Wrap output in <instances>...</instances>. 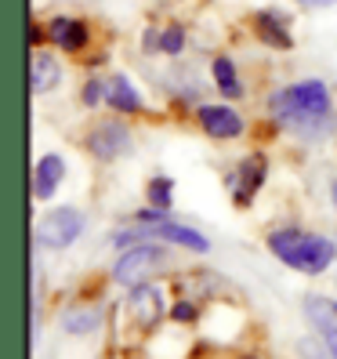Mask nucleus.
<instances>
[{"instance_id": "nucleus-1", "label": "nucleus", "mask_w": 337, "mask_h": 359, "mask_svg": "<svg viewBox=\"0 0 337 359\" xmlns=\"http://www.w3.org/2000/svg\"><path fill=\"white\" fill-rule=\"evenodd\" d=\"M272 116L280 128H287L290 135H298L305 142H323L326 135H333V105H330V91L323 80H305V83H290V88L276 91L268 102Z\"/></svg>"}, {"instance_id": "nucleus-2", "label": "nucleus", "mask_w": 337, "mask_h": 359, "mask_svg": "<svg viewBox=\"0 0 337 359\" xmlns=\"http://www.w3.org/2000/svg\"><path fill=\"white\" fill-rule=\"evenodd\" d=\"M268 247L283 265L305 272V276H319L323 269H330V262L337 258V247L326 236L315 232H301V229H280L268 236Z\"/></svg>"}, {"instance_id": "nucleus-3", "label": "nucleus", "mask_w": 337, "mask_h": 359, "mask_svg": "<svg viewBox=\"0 0 337 359\" xmlns=\"http://www.w3.org/2000/svg\"><path fill=\"white\" fill-rule=\"evenodd\" d=\"M120 247H128L135 240H163V243H174V247H185V250H196V255H203V250H210L207 236H200L196 229H188L181 222H167V218H153V222H142L135 229H123L113 236Z\"/></svg>"}, {"instance_id": "nucleus-4", "label": "nucleus", "mask_w": 337, "mask_h": 359, "mask_svg": "<svg viewBox=\"0 0 337 359\" xmlns=\"http://www.w3.org/2000/svg\"><path fill=\"white\" fill-rule=\"evenodd\" d=\"M167 262V250L153 247V243H142V247H128L113 265V280L120 287H142L153 272Z\"/></svg>"}, {"instance_id": "nucleus-5", "label": "nucleus", "mask_w": 337, "mask_h": 359, "mask_svg": "<svg viewBox=\"0 0 337 359\" xmlns=\"http://www.w3.org/2000/svg\"><path fill=\"white\" fill-rule=\"evenodd\" d=\"M80 232H83V215L80 210L58 207V210H48V215L36 222V243L58 250V247H69Z\"/></svg>"}, {"instance_id": "nucleus-6", "label": "nucleus", "mask_w": 337, "mask_h": 359, "mask_svg": "<svg viewBox=\"0 0 337 359\" xmlns=\"http://www.w3.org/2000/svg\"><path fill=\"white\" fill-rule=\"evenodd\" d=\"M88 149L98 160H116V156H123V153L131 149V131L123 128L120 120H105V123H98V128L91 131Z\"/></svg>"}, {"instance_id": "nucleus-7", "label": "nucleus", "mask_w": 337, "mask_h": 359, "mask_svg": "<svg viewBox=\"0 0 337 359\" xmlns=\"http://www.w3.org/2000/svg\"><path fill=\"white\" fill-rule=\"evenodd\" d=\"M305 316H308V323L315 327V334L326 341L330 355L337 359V302L319 298V294H305Z\"/></svg>"}, {"instance_id": "nucleus-8", "label": "nucleus", "mask_w": 337, "mask_h": 359, "mask_svg": "<svg viewBox=\"0 0 337 359\" xmlns=\"http://www.w3.org/2000/svg\"><path fill=\"white\" fill-rule=\"evenodd\" d=\"M200 123L207 135L214 138H236L243 131V120L236 109H228V105H203L200 109Z\"/></svg>"}, {"instance_id": "nucleus-9", "label": "nucleus", "mask_w": 337, "mask_h": 359, "mask_svg": "<svg viewBox=\"0 0 337 359\" xmlns=\"http://www.w3.org/2000/svg\"><path fill=\"white\" fill-rule=\"evenodd\" d=\"M131 312H135V320L142 327H156L160 323V316H163V294L149 283H142V287H131Z\"/></svg>"}, {"instance_id": "nucleus-10", "label": "nucleus", "mask_w": 337, "mask_h": 359, "mask_svg": "<svg viewBox=\"0 0 337 359\" xmlns=\"http://www.w3.org/2000/svg\"><path fill=\"white\" fill-rule=\"evenodd\" d=\"M265 171H268V163H265V156H247L243 163H240V175H236V203H250L254 200V193L261 189V182H265Z\"/></svg>"}, {"instance_id": "nucleus-11", "label": "nucleus", "mask_w": 337, "mask_h": 359, "mask_svg": "<svg viewBox=\"0 0 337 359\" xmlns=\"http://www.w3.org/2000/svg\"><path fill=\"white\" fill-rule=\"evenodd\" d=\"M62 175H66V163H62V156L48 153V156H40L36 167H33V196L36 200H48L55 193V185L62 182Z\"/></svg>"}, {"instance_id": "nucleus-12", "label": "nucleus", "mask_w": 337, "mask_h": 359, "mask_svg": "<svg viewBox=\"0 0 337 359\" xmlns=\"http://www.w3.org/2000/svg\"><path fill=\"white\" fill-rule=\"evenodd\" d=\"M48 36L55 40L58 48H66V51H80L83 44H88V26H83L80 18H66V15H58V18H51Z\"/></svg>"}, {"instance_id": "nucleus-13", "label": "nucleus", "mask_w": 337, "mask_h": 359, "mask_svg": "<svg viewBox=\"0 0 337 359\" xmlns=\"http://www.w3.org/2000/svg\"><path fill=\"white\" fill-rule=\"evenodd\" d=\"M58 76H62L58 62H55L48 51H36V55H33V66H29V91H33V95L51 91L55 83H58Z\"/></svg>"}, {"instance_id": "nucleus-14", "label": "nucleus", "mask_w": 337, "mask_h": 359, "mask_svg": "<svg viewBox=\"0 0 337 359\" xmlns=\"http://www.w3.org/2000/svg\"><path fill=\"white\" fill-rule=\"evenodd\" d=\"M105 102H109L113 109H120V113H138V109H142V98H138L135 83H131L128 76H113V80H109Z\"/></svg>"}, {"instance_id": "nucleus-15", "label": "nucleus", "mask_w": 337, "mask_h": 359, "mask_svg": "<svg viewBox=\"0 0 337 359\" xmlns=\"http://www.w3.org/2000/svg\"><path fill=\"white\" fill-rule=\"evenodd\" d=\"M254 29H258V36L265 40V44H272V48H290L294 44L287 26H283V18L272 15V11H258L254 15Z\"/></svg>"}, {"instance_id": "nucleus-16", "label": "nucleus", "mask_w": 337, "mask_h": 359, "mask_svg": "<svg viewBox=\"0 0 337 359\" xmlns=\"http://www.w3.org/2000/svg\"><path fill=\"white\" fill-rule=\"evenodd\" d=\"M98 323H102V312L91 305H76V309L62 312V330H69V334H91L98 330Z\"/></svg>"}, {"instance_id": "nucleus-17", "label": "nucleus", "mask_w": 337, "mask_h": 359, "mask_svg": "<svg viewBox=\"0 0 337 359\" xmlns=\"http://www.w3.org/2000/svg\"><path fill=\"white\" fill-rule=\"evenodd\" d=\"M214 83H218V91H221L225 98H243V83L236 80V66H233L225 55L214 58Z\"/></svg>"}, {"instance_id": "nucleus-18", "label": "nucleus", "mask_w": 337, "mask_h": 359, "mask_svg": "<svg viewBox=\"0 0 337 359\" xmlns=\"http://www.w3.org/2000/svg\"><path fill=\"white\" fill-rule=\"evenodd\" d=\"M171 178H153L149 182V200L160 207V210H167V207H171Z\"/></svg>"}, {"instance_id": "nucleus-19", "label": "nucleus", "mask_w": 337, "mask_h": 359, "mask_svg": "<svg viewBox=\"0 0 337 359\" xmlns=\"http://www.w3.org/2000/svg\"><path fill=\"white\" fill-rule=\"evenodd\" d=\"M160 48H163L167 55H178V51L185 48V33H181L178 26H171V29H167V33L160 36Z\"/></svg>"}, {"instance_id": "nucleus-20", "label": "nucleus", "mask_w": 337, "mask_h": 359, "mask_svg": "<svg viewBox=\"0 0 337 359\" xmlns=\"http://www.w3.org/2000/svg\"><path fill=\"white\" fill-rule=\"evenodd\" d=\"M105 91H109V83H102V80H88V88H83V102L88 105H98L105 98Z\"/></svg>"}, {"instance_id": "nucleus-21", "label": "nucleus", "mask_w": 337, "mask_h": 359, "mask_svg": "<svg viewBox=\"0 0 337 359\" xmlns=\"http://www.w3.org/2000/svg\"><path fill=\"white\" fill-rule=\"evenodd\" d=\"M171 316H174V320H181V323H188V320H196V305L193 302H178Z\"/></svg>"}, {"instance_id": "nucleus-22", "label": "nucleus", "mask_w": 337, "mask_h": 359, "mask_svg": "<svg viewBox=\"0 0 337 359\" xmlns=\"http://www.w3.org/2000/svg\"><path fill=\"white\" fill-rule=\"evenodd\" d=\"M301 8H330V4H337V0H298Z\"/></svg>"}, {"instance_id": "nucleus-23", "label": "nucleus", "mask_w": 337, "mask_h": 359, "mask_svg": "<svg viewBox=\"0 0 337 359\" xmlns=\"http://www.w3.org/2000/svg\"><path fill=\"white\" fill-rule=\"evenodd\" d=\"M333 203H337V182H333Z\"/></svg>"}, {"instance_id": "nucleus-24", "label": "nucleus", "mask_w": 337, "mask_h": 359, "mask_svg": "<svg viewBox=\"0 0 337 359\" xmlns=\"http://www.w3.org/2000/svg\"><path fill=\"white\" fill-rule=\"evenodd\" d=\"M247 359H254V355H247Z\"/></svg>"}]
</instances>
